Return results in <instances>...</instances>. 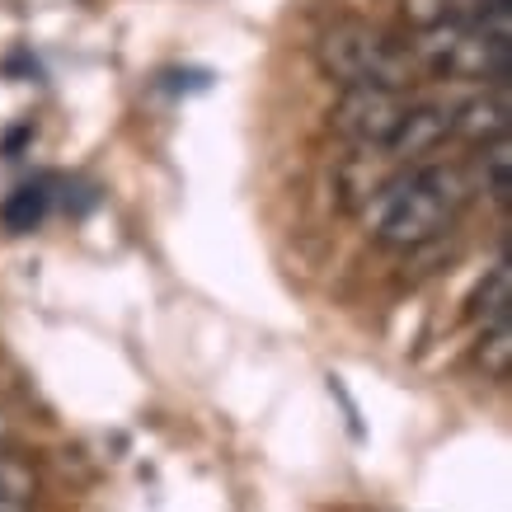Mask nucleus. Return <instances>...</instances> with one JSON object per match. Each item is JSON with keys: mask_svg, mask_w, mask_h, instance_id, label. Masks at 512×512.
<instances>
[{"mask_svg": "<svg viewBox=\"0 0 512 512\" xmlns=\"http://www.w3.org/2000/svg\"><path fill=\"white\" fill-rule=\"evenodd\" d=\"M508 362H512V320H503V325L484 329V339H480V367L489 376H508Z\"/></svg>", "mask_w": 512, "mask_h": 512, "instance_id": "obj_11", "label": "nucleus"}, {"mask_svg": "<svg viewBox=\"0 0 512 512\" xmlns=\"http://www.w3.org/2000/svg\"><path fill=\"white\" fill-rule=\"evenodd\" d=\"M404 113H409V99L400 90H343V99L329 113V123L353 146L386 151L395 127L404 123Z\"/></svg>", "mask_w": 512, "mask_h": 512, "instance_id": "obj_4", "label": "nucleus"}, {"mask_svg": "<svg viewBox=\"0 0 512 512\" xmlns=\"http://www.w3.org/2000/svg\"><path fill=\"white\" fill-rule=\"evenodd\" d=\"M47 212H52V188L47 184H24L0 202V221H5V231L10 235L38 231V226L47 221Z\"/></svg>", "mask_w": 512, "mask_h": 512, "instance_id": "obj_7", "label": "nucleus"}, {"mask_svg": "<svg viewBox=\"0 0 512 512\" xmlns=\"http://www.w3.org/2000/svg\"><path fill=\"white\" fill-rule=\"evenodd\" d=\"M447 132H451V109H437V104H409L404 123L395 127V137H390V146H386V156H395V160L423 156V151H433Z\"/></svg>", "mask_w": 512, "mask_h": 512, "instance_id": "obj_6", "label": "nucleus"}, {"mask_svg": "<svg viewBox=\"0 0 512 512\" xmlns=\"http://www.w3.org/2000/svg\"><path fill=\"white\" fill-rule=\"evenodd\" d=\"M0 512H24V508H0Z\"/></svg>", "mask_w": 512, "mask_h": 512, "instance_id": "obj_12", "label": "nucleus"}, {"mask_svg": "<svg viewBox=\"0 0 512 512\" xmlns=\"http://www.w3.org/2000/svg\"><path fill=\"white\" fill-rule=\"evenodd\" d=\"M508 170H512L508 137H503V141H489V146H484V156H480V184H484V193H489L498 207H508V193H512Z\"/></svg>", "mask_w": 512, "mask_h": 512, "instance_id": "obj_9", "label": "nucleus"}, {"mask_svg": "<svg viewBox=\"0 0 512 512\" xmlns=\"http://www.w3.org/2000/svg\"><path fill=\"white\" fill-rule=\"evenodd\" d=\"M315 62L329 80H339L343 90H400L414 76V57L409 47H400L390 33L343 19L334 29H325V38L315 43Z\"/></svg>", "mask_w": 512, "mask_h": 512, "instance_id": "obj_2", "label": "nucleus"}, {"mask_svg": "<svg viewBox=\"0 0 512 512\" xmlns=\"http://www.w3.org/2000/svg\"><path fill=\"white\" fill-rule=\"evenodd\" d=\"M508 306H512V264L503 259V264L480 282V292L470 296V315H475L484 329H494V325H503V320H512Z\"/></svg>", "mask_w": 512, "mask_h": 512, "instance_id": "obj_8", "label": "nucleus"}, {"mask_svg": "<svg viewBox=\"0 0 512 512\" xmlns=\"http://www.w3.org/2000/svg\"><path fill=\"white\" fill-rule=\"evenodd\" d=\"M466 174L451 165L404 170L372 198V231L390 249H419L447 231L456 212L466 207Z\"/></svg>", "mask_w": 512, "mask_h": 512, "instance_id": "obj_1", "label": "nucleus"}, {"mask_svg": "<svg viewBox=\"0 0 512 512\" xmlns=\"http://www.w3.org/2000/svg\"><path fill=\"white\" fill-rule=\"evenodd\" d=\"M33 498V470L0 451V508H24Z\"/></svg>", "mask_w": 512, "mask_h": 512, "instance_id": "obj_10", "label": "nucleus"}, {"mask_svg": "<svg viewBox=\"0 0 512 512\" xmlns=\"http://www.w3.org/2000/svg\"><path fill=\"white\" fill-rule=\"evenodd\" d=\"M508 118H512L508 85H494V90L475 94L470 104L451 109V132H461L470 141H503L508 137Z\"/></svg>", "mask_w": 512, "mask_h": 512, "instance_id": "obj_5", "label": "nucleus"}, {"mask_svg": "<svg viewBox=\"0 0 512 512\" xmlns=\"http://www.w3.org/2000/svg\"><path fill=\"white\" fill-rule=\"evenodd\" d=\"M414 57H419L423 66H433L437 76L508 85V38H498V33L480 29V24H470V19H461V15L419 29Z\"/></svg>", "mask_w": 512, "mask_h": 512, "instance_id": "obj_3", "label": "nucleus"}]
</instances>
